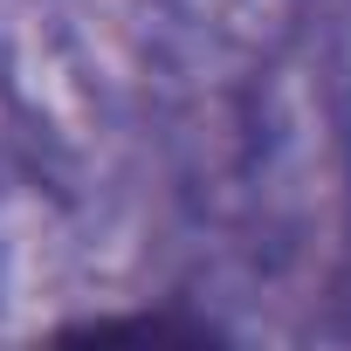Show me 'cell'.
Returning a JSON list of instances; mask_svg holds the SVG:
<instances>
[{
    "mask_svg": "<svg viewBox=\"0 0 351 351\" xmlns=\"http://www.w3.org/2000/svg\"><path fill=\"white\" fill-rule=\"evenodd\" d=\"M56 337H90V344H110V337H152V344H214L228 337L214 317H193V310H131V317H83V324H62Z\"/></svg>",
    "mask_w": 351,
    "mask_h": 351,
    "instance_id": "6da1fadb",
    "label": "cell"
}]
</instances>
